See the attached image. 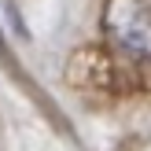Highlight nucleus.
Wrapping results in <instances>:
<instances>
[{"label": "nucleus", "mask_w": 151, "mask_h": 151, "mask_svg": "<svg viewBox=\"0 0 151 151\" xmlns=\"http://www.w3.org/2000/svg\"><path fill=\"white\" fill-rule=\"evenodd\" d=\"M103 26L129 55L151 59V0H107Z\"/></svg>", "instance_id": "obj_1"}]
</instances>
